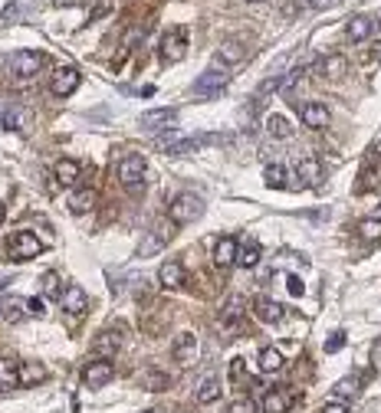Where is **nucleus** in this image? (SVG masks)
<instances>
[{"instance_id":"1","label":"nucleus","mask_w":381,"mask_h":413,"mask_svg":"<svg viewBox=\"0 0 381 413\" xmlns=\"http://www.w3.org/2000/svg\"><path fill=\"white\" fill-rule=\"evenodd\" d=\"M230 82L227 69H224V63L220 66H211V69H204L197 79H194V86H190V95H197V99H214L217 92H224Z\"/></svg>"},{"instance_id":"2","label":"nucleus","mask_w":381,"mask_h":413,"mask_svg":"<svg viewBox=\"0 0 381 413\" xmlns=\"http://www.w3.org/2000/svg\"><path fill=\"white\" fill-rule=\"evenodd\" d=\"M201 213H204V201L197 194H178V197L171 201V207H168V220L175 226H181V223L201 220Z\"/></svg>"},{"instance_id":"3","label":"nucleus","mask_w":381,"mask_h":413,"mask_svg":"<svg viewBox=\"0 0 381 413\" xmlns=\"http://www.w3.org/2000/svg\"><path fill=\"white\" fill-rule=\"evenodd\" d=\"M43 253V243L37 239L33 230H17L10 239H7V256L17 259V263H24V259H33Z\"/></svg>"},{"instance_id":"4","label":"nucleus","mask_w":381,"mask_h":413,"mask_svg":"<svg viewBox=\"0 0 381 413\" xmlns=\"http://www.w3.org/2000/svg\"><path fill=\"white\" fill-rule=\"evenodd\" d=\"M43 66V53L39 50H17L7 59V69H10L13 79H33Z\"/></svg>"},{"instance_id":"5","label":"nucleus","mask_w":381,"mask_h":413,"mask_svg":"<svg viewBox=\"0 0 381 413\" xmlns=\"http://www.w3.org/2000/svg\"><path fill=\"white\" fill-rule=\"evenodd\" d=\"M175 237V223H171V220H158V223L152 226V230H148V233H145V239H141L139 243V256L141 259H145V256H154V253H161L165 250V243L168 239Z\"/></svg>"},{"instance_id":"6","label":"nucleus","mask_w":381,"mask_h":413,"mask_svg":"<svg viewBox=\"0 0 381 413\" xmlns=\"http://www.w3.org/2000/svg\"><path fill=\"white\" fill-rule=\"evenodd\" d=\"M217 328H220L227 338H233V335H240L243 331V299L240 295L227 299V305H224L220 315H217Z\"/></svg>"},{"instance_id":"7","label":"nucleus","mask_w":381,"mask_h":413,"mask_svg":"<svg viewBox=\"0 0 381 413\" xmlns=\"http://www.w3.org/2000/svg\"><path fill=\"white\" fill-rule=\"evenodd\" d=\"M145 171H148V164H145L141 154H128V158H122V161H118V181H122V187H128V190L141 187Z\"/></svg>"},{"instance_id":"8","label":"nucleus","mask_w":381,"mask_h":413,"mask_svg":"<svg viewBox=\"0 0 381 413\" xmlns=\"http://www.w3.org/2000/svg\"><path fill=\"white\" fill-rule=\"evenodd\" d=\"M175 125H178V109H154V112H145L139 118V128L152 131V135L175 131Z\"/></svg>"},{"instance_id":"9","label":"nucleus","mask_w":381,"mask_h":413,"mask_svg":"<svg viewBox=\"0 0 381 413\" xmlns=\"http://www.w3.org/2000/svg\"><path fill=\"white\" fill-rule=\"evenodd\" d=\"M184 53H188V33L184 30H171L161 37V46H158L161 63H178V59H184Z\"/></svg>"},{"instance_id":"10","label":"nucleus","mask_w":381,"mask_h":413,"mask_svg":"<svg viewBox=\"0 0 381 413\" xmlns=\"http://www.w3.org/2000/svg\"><path fill=\"white\" fill-rule=\"evenodd\" d=\"M112 374H115L112 361H109V358H99V361H89L86 367H82V384H86L89 390H99V387H105V384L112 380Z\"/></svg>"},{"instance_id":"11","label":"nucleus","mask_w":381,"mask_h":413,"mask_svg":"<svg viewBox=\"0 0 381 413\" xmlns=\"http://www.w3.org/2000/svg\"><path fill=\"white\" fill-rule=\"evenodd\" d=\"M79 82H82V75H79V69H73V66H63V69H56L53 73V95H60V99H66V95H73L79 89Z\"/></svg>"},{"instance_id":"12","label":"nucleus","mask_w":381,"mask_h":413,"mask_svg":"<svg viewBox=\"0 0 381 413\" xmlns=\"http://www.w3.org/2000/svg\"><path fill=\"white\" fill-rule=\"evenodd\" d=\"M171 354H175V361L184 364V367L194 364V358H197V335H194V331H181L178 338H175Z\"/></svg>"},{"instance_id":"13","label":"nucleus","mask_w":381,"mask_h":413,"mask_svg":"<svg viewBox=\"0 0 381 413\" xmlns=\"http://www.w3.org/2000/svg\"><path fill=\"white\" fill-rule=\"evenodd\" d=\"M26 315H30L26 299H20V295H7V299H0V318H3V322L17 325V322H24Z\"/></svg>"},{"instance_id":"14","label":"nucleus","mask_w":381,"mask_h":413,"mask_svg":"<svg viewBox=\"0 0 381 413\" xmlns=\"http://www.w3.org/2000/svg\"><path fill=\"white\" fill-rule=\"evenodd\" d=\"M299 115H303L305 128H326L329 125V109H326L322 102H305L303 109H299Z\"/></svg>"},{"instance_id":"15","label":"nucleus","mask_w":381,"mask_h":413,"mask_svg":"<svg viewBox=\"0 0 381 413\" xmlns=\"http://www.w3.org/2000/svg\"><path fill=\"white\" fill-rule=\"evenodd\" d=\"M237 250H240V243L233 237H220L214 243V266H230V263H237Z\"/></svg>"},{"instance_id":"16","label":"nucleus","mask_w":381,"mask_h":413,"mask_svg":"<svg viewBox=\"0 0 381 413\" xmlns=\"http://www.w3.org/2000/svg\"><path fill=\"white\" fill-rule=\"evenodd\" d=\"M296 403V397H292V390L280 387V390H269L267 397H263V413H286Z\"/></svg>"},{"instance_id":"17","label":"nucleus","mask_w":381,"mask_h":413,"mask_svg":"<svg viewBox=\"0 0 381 413\" xmlns=\"http://www.w3.org/2000/svg\"><path fill=\"white\" fill-rule=\"evenodd\" d=\"M60 302H63V309L69 315H86V305H89V299H86V292L79 286H66L63 295H60Z\"/></svg>"},{"instance_id":"18","label":"nucleus","mask_w":381,"mask_h":413,"mask_svg":"<svg viewBox=\"0 0 381 413\" xmlns=\"http://www.w3.org/2000/svg\"><path fill=\"white\" fill-rule=\"evenodd\" d=\"M254 312L260 322H267V325H276V322H283V305L280 302L267 299V295H260V299L254 302Z\"/></svg>"},{"instance_id":"19","label":"nucleus","mask_w":381,"mask_h":413,"mask_svg":"<svg viewBox=\"0 0 381 413\" xmlns=\"http://www.w3.org/2000/svg\"><path fill=\"white\" fill-rule=\"evenodd\" d=\"M296 174H299V181H305L309 187H319V181H322V164H319L312 154H309V158H299Z\"/></svg>"},{"instance_id":"20","label":"nucleus","mask_w":381,"mask_h":413,"mask_svg":"<svg viewBox=\"0 0 381 413\" xmlns=\"http://www.w3.org/2000/svg\"><path fill=\"white\" fill-rule=\"evenodd\" d=\"M79 174H82V167H79L76 158H60V161H56V181H60L63 187H73L79 181Z\"/></svg>"},{"instance_id":"21","label":"nucleus","mask_w":381,"mask_h":413,"mask_svg":"<svg viewBox=\"0 0 381 413\" xmlns=\"http://www.w3.org/2000/svg\"><path fill=\"white\" fill-rule=\"evenodd\" d=\"M26 122H30V115H26L24 109H13V105L0 109V128H3V131H24Z\"/></svg>"},{"instance_id":"22","label":"nucleus","mask_w":381,"mask_h":413,"mask_svg":"<svg viewBox=\"0 0 381 413\" xmlns=\"http://www.w3.org/2000/svg\"><path fill=\"white\" fill-rule=\"evenodd\" d=\"M371 30H375V24L369 17H352L348 26H345V37H348V43H365L371 37Z\"/></svg>"},{"instance_id":"23","label":"nucleus","mask_w":381,"mask_h":413,"mask_svg":"<svg viewBox=\"0 0 381 413\" xmlns=\"http://www.w3.org/2000/svg\"><path fill=\"white\" fill-rule=\"evenodd\" d=\"M158 282H161L165 288H181L184 286V266L175 263V259L165 263L161 269H158Z\"/></svg>"},{"instance_id":"24","label":"nucleus","mask_w":381,"mask_h":413,"mask_svg":"<svg viewBox=\"0 0 381 413\" xmlns=\"http://www.w3.org/2000/svg\"><path fill=\"white\" fill-rule=\"evenodd\" d=\"M345 56H339V53H332V56H326V59H319L316 73L326 75V79H339V75H345Z\"/></svg>"},{"instance_id":"25","label":"nucleus","mask_w":381,"mask_h":413,"mask_svg":"<svg viewBox=\"0 0 381 413\" xmlns=\"http://www.w3.org/2000/svg\"><path fill=\"white\" fill-rule=\"evenodd\" d=\"M96 201H99V197H96V190H92V187L76 190V194L69 197V210H73V213H89L92 207H96Z\"/></svg>"},{"instance_id":"26","label":"nucleus","mask_w":381,"mask_h":413,"mask_svg":"<svg viewBox=\"0 0 381 413\" xmlns=\"http://www.w3.org/2000/svg\"><path fill=\"white\" fill-rule=\"evenodd\" d=\"M217 59L224 66H233L243 59V43L240 39H227V43H220V50H217Z\"/></svg>"},{"instance_id":"27","label":"nucleus","mask_w":381,"mask_h":413,"mask_svg":"<svg viewBox=\"0 0 381 413\" xmlns=\"http://www.w3.org/2000/svg\"><path fill=\"white\" fill-rule=\"evenodd\" d=\"M224 394V387H220V380H217L214 374L211 377H204L201 380V387H197V403H214L217 397Z\"/></svg>"},{"instance_id":"28","label":"nucleus","mask_w":381,"mask_h":413,"mask_svg":"<svg viewBox=\"0 0 381 413\" xmlns=\"http://www.w3.org/2000/svg\"><path fill=\"white\" fill-rule=\"evenodd\" d=\"M46 380V367L43 364H24L20 367V384L24 387H33V384H43Z\"/></svg>"},{"instance_id":"29","label":"nucleus","mask_w":381,"mask_h":413,"mask_svg":"<svg viewBox=\"0 0 381 413\" xmlns=\"http://www.w3.org/2000/svg\"><path fill=\"white\" fill-rule=\"evenodd\" d=\"M20 384V371H17V364L13 361H0V390H13Z\"/></svg>"},{"instance_id":"30","label":"nucleus","mask_w":381,"mask_h":413,"mask_svg":"<svg viewBox=\"0 0 381 413\" xmlns=\"http://www.w3.org/2000/svg\"><path fill=\"white\" fill-rule=\"evenodd\" d=\"M263 177H267V184H269V187H276V190L290 187V174H286V167H283V164H267V171H263Z\"/></svg>"},{"instance_id":"31","label":"nucleus","mask_w":381,"mask_h":413,"mask_svg":"<svg viewBox=\"0 0 381 413\" xmlns=\"http://www.w3.org/2000/svg\"><path fill=\"white\" fill-rule=\"evenodd\" d=\"M260 367H263L267 374H276V371L283 367V354L276 348H263L260 351Z\"/></svg>"},{"instance_id":"32","label":"nucleus","mask_w":381,"mask_h":413,"mask_svg":"<svg viewBox=\"0 0 381 413\" xmlns=\"http://www.w3.org/2000/svg\"><path fill=\"white\" fill-rule=\"evenodd\" d=\"M362 377L365 374H352V377H342L335 387H332V394L335 397H352V394H358V387H362Z\"/></svg>"},{"instance_id":"33","label":"nucleus","mask_w":381,"mask_h":413,"mask_svg":"<svg viewBox=\"0 0 381 413\" xmlns=\"http://www.w3.org/2000/svg\"><path fill=\"white\" fill-rule=\"evenodd\" d=\"M267 131H269L273 138H280V141H283V138H290V135H292L290 122H286L283 115H269V118H267Z\"/></svg>"},{"instance_id":"34","label":"nucleus","mask_w":381,"mask_h":413,"mask_svg":"<svg viewBox=\"0 0 381 413\" xmlns=\"http://www.w3.org/2000/svg\"><path fill=\"white\" fill-rule=\"evenodd\" d=\"M139 384H141L145 390H165L171 380H168V374H161V371H148V374L139 377Z\"/></svg>"},{"instance_id":"35","label":"nucleus","mask_w":381,"mask_h":413,"mask_svg":"<svg viewBox=\"0 0 381 413\" xmlns=\"http://www.w3.org/2000/svg\"><path fill=\"white\" fill-rule=\"evenodd\" d=\"M237 263H240L243 269H254V266L260 263V246H256V243H247L243 250H237Z\"/></svg>"},{"instance_id":"36","label":"nucleus","mask_w":381,"mask_h":413,"mask_svg":"<svg viewBox=\"0 0 381 413\" xmlns=\"http://www.w3.org/2000/svg\"><path fill=\"white\" fill-rule=\"evenodd\" d=\"M358 233H362V239H369V243H381V220H362L358 223Z\"/></svg>"},{"instance_id":"37","label":"nucleus","mask_w":381,"mask_h":413,"mask_svg":"<svg viewBox=\"0 0 381 413\" xmlns=\"http://www.w3.org/2000/svg\"><path fill=\"white\" fill-rule=\"evenodd\" d=\"M118 348V331H102L99 338L92 341V351H99V354H105V351H115Z\"/></svg>"},{"instance_id":"38","label":"nucleus","mask_w":381,"mask_h":413,"mask_svg":"<svg viewBox=\"0 0 381 413\" xmlns=\"http://www.w3.org/2000/svg\"><path fill=\"white\" fill-rule=\"evenodd\" d=\"M276 89H283V75H269V79H263V82H260V92H256V95L263 99V95H273Z\"/></svg>"},{"instance_id":"39","label":"nucleus","mask_w":381,"mask_h":413,"mask_svg":"<svg viewBox=\"0 0 381 413\" xmlns=\"http://www.w3.org/2000/svg\"><path fill=\"white\" fill-rule=\"evenodd\" d=\"M227 413H256V407H254V401H250V397H243V401H233V403H230Z\"/></svg>"},{"instance_id":"40","label":"nucleus","mask_w":381,"mask_h":413,"mask_svg":"<svg viewBox=\"0 0 381 413\" xmlns=\"http://www.w3.org/2000/svg\"><path fill=\"white\" fill-rule=\"evenodd\" d=\"M342 345H345V331H335V335L329 338V345H326V351H329V354H335Z\"/></svg>"},{"instance_id":"41","label":"nucleus","mask_w":381,"mask_h":413,"mask_svg":"<svg viewBox=\"0 0 381 413\" xmlns=\"http://www.w3.org/2000/svg\"><path fill=\"white\" fill-rule=\"evenodd\" d=\"M13 20H17V3H10V7H7V10L0 13V26H10Z\"/></svg>"},{"instance_id":"42","label":"nucleus","mask_w":381,"mask_h":413,"mask_svg":"<svg viewBox=\"0 0 381 413\" xmlns=\"http://www.w3.org/2000/svg\"><path fill=\"white\" fill-rule=\"evenodd\" d=\"M230 377H233V384H240L243 377H247V371H243V361H233V364H230Z\"/></svg>"},{"instance_id":"43","label":"nucleus","mask_w":381,"mask_h":413,"mask_svg":"<svg viewBox=\"0 0 381 413\" xmlns=\"http://www.w3.org/2000/svg\"><path fill=\"white\" fill-rule=\"evenodd\" d=\"M286 288H290L292 295H296V299H299V295H303L305 288H303V282H299V279H296V275H290V279H286Z\"/></svg>"},{"instance_id":"44","label":"nucleus","mask_w":381,"mask_h":413,"mask_svg":"<svg viewBox=\"0 0 381 413\" xmlns=\"http://www.w3.org/2000/svg\"><path fill=\"white\" fill-rule=\"evenodd\" d=\"M26 305H30V315H43V299H39V295L37 299H30Z\"/></svg>"},{"instance_id":"45","label":"nucleus","mask_w":381,"mask_h":413,"mask_svg":"<svg viewBox=\"0 0 381 413\" xmlns=\"http://www.w3.org/2000/svg\"><path fill=\"white\" fill-rule=\"evenodd\" d=\"M322 413H348V407H345V403H326Z\"/></svg>"},{"instance_id":"46","label":"nucleus","mask_w":381,"mask_h":413,"mask_svg":"<svg viewBox=\"0 0 381 413\" xmlns=\"http://www.w3.org/2000/svg\"><path fill=\"white\" fill-rule=\"evenodd\" d=\"M335 3H339V0H312L316 10H329V7H335Z\"/></svg>"},{"instance_id":"47","label":"nucleus","mask_w":381,"mask_h":413,"mask_svg":"<svg viewBox=\"0 0 381 413\" xmlns=\"http://www.w3.org/2000/svg\"><path fill=\"white\" fill-rule=\"evenodd\" d=\"M371 154H375V158H381V138L375 141V148H371Z\"/></svg>"},{"instance_id":"48","label":"nucleus","mask_w":381,"mask_h":413,"mask_svg":"<svg viewBox=\"0 0 381 413\" xmlns=\"http://www.w3.org/2000/svg\"><path fill=\"white\" fill-rule=\"evenodd\" d=\"M7 220V207H3V201H0V223Z\"/></svg>"},{"instance_id":"49","label":"nucleus","mask_w":381,"mask_h":413,"mask_svg":"<svg viewBox=\"0 0 381 413\" xmlns=\"http://www.w3.org/2000/svg\"><path fill=\"white\" fill-rule=\"evenodd\" d=\"M0 282H7V275H3V273H0Z\"/></svg>"},{"instance_id":"50","label":"nucleus","mask_w":381,"mask_h":413,"mask_svg":"<svg viewBox=\"0 0 381 413\" xmlns=\"http://www.w3.org/2000/svg\"><path fill=\"white\" fill-rule=\"evenodd\" d=\"M175 413H188V410H175Z\"/></svg>"},{"instance_id":"51","label":"nucleus","mask_w":381,"mask_h":413,"mask_svg":"<svg viewBox=\"0 0 381 413\" xmlns=\"http://www.w3.org/2000/svg\"><path fill=\"white\" fill-rule=\"evenodd\" d=\"M250 3H260V0H250Z\"/></svg>"},{"instance_id":"52","label":"nucleus","mask_w":381,"mask_h":413,"mask_svg":"<svg viewBox=\"0 0 381 413\" xmlns=\"http://www.w3.org/2000/svg\"><path fill=\"white\" fill-rule=\"evenodd\" d=\"M145 413H154V410H145Z\"/></svg>"}]
</instances>
